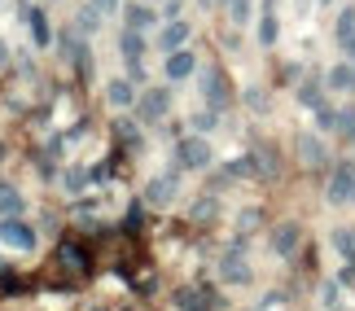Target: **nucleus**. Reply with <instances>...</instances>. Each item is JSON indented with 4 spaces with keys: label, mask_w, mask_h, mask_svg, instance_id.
<instances>
[{
    "label": "nucleus",
    "mask_w": 355,
    "mask_h": 311,
    "mask_svg": "<svg viewBox=\"0 0 355 311\" xmlns=\"http://www.w3.org/2000/svg\"><path fill=\"white\" fill-rule=\"evenodd\" d=\"M171 162H175V171H207L215 162V150L207 136H180L171 150Z\"/></svg>",
    "instance_id": "obj_1"
},
{
    "label": "nucleus",
    "mask_w": 355,
    "mask_h": 311,
    "mask_svg": "<svg viewBox=\"0 0 355 311\" xmlns=\"http://www.w3.org/2000/svg\"><path fill=\"white\" fill-rule=\"evenodd\" d=\"M202 101H207L211 110H220V114L233 105V84H228V75L220 66H207V71H202Z\"/></svg>",
    "instance_id": "obj_2"
},
{
    "label": "nucleus",
    "mask_w": 355,
    "mask_h": 311,
    "mask_svg": "<svg viewBox=\"0 0 355 311\" xmlns=\"http://www.w3.org/2000/svg\"><path fill=\"white\" fill-rule=\"evenodd\" d=\"M241 250H245V237H237L233 246L220 254V276L228 281V285H250V281H254V272H250V263H245Z\"/></svg>",
    "instance_id": "obj_3"
},
{
    "label": "nucleus",
    "mask_w": 355,
    "mask_h": 311,
    "mask_svg": "<svg viewBox=\"0 0 355 311\" xmlns=\"http://www.w3.org/2000/svg\"><path fill=\"white\" fill-rule=\"evenodd\" d=\"M324 197H329L334 206H347V202H355V162H351V158L334 162V171H329V188H324Z\"/></svg>",
    "instance_id": "obj_4"
},
{
    "label": "nucleus",
    "mask_w": 355,
    "mask_h": 311,
    "mask_svg": "<svg viewBox=\"0 0 355 311\" xmlns=\"http://www.w3.org/2000/svg\"><path fill=\"white\" fill-rule=\"evenodd\" d=\"M175 193H180V171H162V175H154V180L145 184V206H154V211H162V206H171L175 202Z\"/></svg>",
    "instance_id": "obj_5"
},
{
    "label": "nucleus",
    "mask_w": 355,
    "mask_h": 311,
    "mask_svg": "<svg viewBox=\"0 0 355 311\" xmlns=\"http://www.w3.org/2000/svg\"><path fill=\"white\" fill-rule=\"evenodd\" d=\"M167 110H171V88H149L136 101V118L141 123H158V118H167Z\"/></svg>",
    "instance_id": "obj_6"
},
{
    "label": "nucleus",
    "mask_w": 355,
    "mask_h": 311,
    "mask_svg": "<svg viewBox=\"0 0 355 311\" xmlns=\"http://www.w3.org/2000/svg\"><path fill=\"white\" fill-rule=\"evenodd\" d=\"M18 13L26 18V26H31L35 48H53V26H49V13H44V9H35V5H26V0H18Z\"/></svg>",
    "instance_id": "obj_7"
},
{
    "label": "nucleus",
    "mask_w": 355,
    "mask_h": 311,
    "mask_svg": "<svg viewBox=\"0 0 355 311\" xmlns=\"http://www.w3.org/2000/svg\"><path fill=\"white\" fill-rule=\"evenodd\" d=\"M298 158H303V167H311V171L329 167V150H324V141L316 132H298Z\"/></svg>",
    "instance_id": "obj_8"
},
{
    "label": "nucleus",
    "mask_w": 355,
    "mask_h": 311,
    "mask_svg": "<svg viewBox=\"0 0 355 311\" xmlns=\"http://www.w3.org/2000/svg\"><path fill=\"white\" fill-rule=\"evenodd\" d=\"M0 241L26 254V250H35V228L22 224V220H0Z\"/></svg>",
    "instance_id": "obj_9"
},
{
    "label": "nucleus",
    "mask_w": 355,
    "mask_h": 311,
    "mask_svg": "<svg viewBox=\"0 0 355 311\" xmlns=\"http://www.w3.org/2000/svg\"><path fill=\"white\" fill-rule=\"evenodd\" d=\"M298 246H303V228H298V224H277V228H272V254L294 259Z\"/></svg>",
    "instance_id": "obj_10"
},
{
    "label": "nucleus",
    "mask_w": 355,
    "mask_h": 311,
    "mask_svg": "<svg viewBox=\"0 0 355 311\" xmlns=\"http://www.w3.org/2000/svg\"><path fill=\"white\" fill-rule=\"evenodd\" d=\"M193 35V22H184V18H171L167 26H158V48L162 53H175V48H184V39Z\"/></svg>",
    "instance_id": "obj_11"
},
{
    "label": "nucleus",
    "mask_w": 355,
    "mask_h": 311,
    "mask_svg": "<svg viewBox=\"0 0 355 311\" xmlns=\"http://www.w3.org/2000/svg\"><path fill=\"white\" fill-rule=\"evenodd\" d=\"M105 101H110L114 110H136L141 92H136L132 79H110V84H105Z\"/></svg>",
    "instance_id": "obj_12"
},
{
    "label": "nucleus",
    "mask_w": 355,
    "mask_h": 311,
    "mask_svg": "<svg viewBox=\"0 0 355 311\" xmlns=\"http://www.w3.org/2000/svg\"><path fill=\"white\" fill-rule=\"evenodd\" d=\"M198 71V57L189 48H175V53H167V79L171 84H180V79H189Z\"/></svg>",
    "instance_id": "obj_13"
},
{
    "label": "nucleus",
    "mask_w": 355,
    "mask_h": 311,
    "mask_svg": "<svg viewBox=\"0 0 355 311\" xmlns=\"http://www.w3.org/2000/svg\"><path fill=\"white\" fill-rule=\"evenodd\" d=\"M175 307L180 311H215L220 303H215V294H207V290H175Z\"/></svg>",
    "instance_id": "obj_14"
},
{
    "label": "nucleus",
    "mask_w": 355,
    "mask_h": 311,
    "mask_svg": "<svg viewBox=\"0 0 355 311\" xmlns=\"http://www.w3.org/2000/svg\"><path fill=\"white\" fill-rule=\"evenodd\" d=\"M119 53H123V62H141L145 57V31L123 26V31H119Z\"/></svg>",
    "instance_id": "obj_15"
},
{
    "label": "nucleus",
    "mask_w": 355,
    "mask_h": 311,
    "mask_svg": "<svg viewBox=\"0 0 355 311\" xmlns=\"http://www.w3.org/2000/svg\"><path fill=\"white\" fill-rule=\"evenodd\" d=\"M123 22L136 26V31H149L158 22V9L154 5H123Z\"/></svg>",
    "instance_id": "obj_16"
},
{
    "label": "nucleus",
    "mask_w": 355,
    "mask_h": 311,
    "mask_svg": "<svg viewBox=\"0 0 355 311\" xmlns=\"http://www.w3.org/2000/svg\"><path fill=\"white\" fill-rule=\"evenodd\" d=\"M22 211H26V197L18 188L0 184V220H22Z\"/></svg>",
    "instance_id": "obj_17"
},
{
    "label": "nucleus",
    "mask_w": 355,
    "mask_h": 311,
    "mask_svg": "<svg viewBox=\"0 0 355 311\" xmlns=\"http://www.w3.org/2000/svg\"><path fill=\"white\" fill-rule=\"evenodd\" d=\"M324 84H329L334 92H355V66H351V62H338V66H329Z\"/></svg>",
    "instance_id": "obj_18"
},
{
    "label": "nucleus",
    "mask_w": 355,
    "mask_h": 311,
    "mask_svg": "<svg viewBox=\"0 0 355 311\" xmlns=\"http://www.w3.org/2000/svg\"><path fill=\"white\" fill-rule=\"evenodd\" d=\"M101 18H105V13L92 5V0H84V9L75 13V31H88V35H92V31H101Z\"/></svg>",
    "instance_id": "obj_19"
},
{
    "label": "nucleus",
    "mask_w": 355,
    "mask_h": 311,
    "mask_svg": "<svg viewBox=\"0 0 355 311\" xmlns=\"http://www.w3.org/2000/svg\"><path fill=\"white\" fill-rule=\"evenodd\" d=\"M334 39L343 44V53H347V44L355 39V9H351V5L338 13V22H334Z\"/></svg>",
    "instance_id": "obj_20"
},
{
    "label": "nucleus",
    "mask_w": 355,
    "mask_h": 311,
    "mask_svg": "<svg viewBox=\"0 0 355 311\" xmlns=\"http://www.w3.org/2000/svg\"><path fill=\"white\" fill-rule=\"evenodd\" d=\"M215 123H220V110H211V105H202V110L189 114V127L198 132V136H207V132H215Z\"/></svg>",
    "instance_id": "obj_21"
},
{
    "label": "nucleus",
    "mask_w": 355,
    "mask_h": 311,
    "mask_svg": "<svg viewBox=\"0 0 355 311\" xmlns=\"http://www.w3.org/2000/svg\"><path fill=\"white\" fill-rule=\"evenodd\" d=\"M334 250L355 267V228H334Z\"/></svg>",
    "instance_id": "obj_22"
},
{
    "label": "nucleus",
    "mask_w": 355,
    "mask_h": 311,
    "mask_svg": "<svg viewBox=\"0 0 355 311\" xmlns=\"http://www.w3.org/2000/svg\"><path fill=\"white\" fill-rule=\"evenodd\" d=\"M215 211H220V202H215L211 193H202V197H198V206L189 211V220H193V224H207V220H215Z\"/></svg>",
    "instance_id": "obj_23"
},
{
    "label": "nucleus",
    "mask_w": 355,
    "mask_h": 311,
    "mask_svg": "<svg viewBox=\"0 0 355 311\" xmlns=\"http://www.w3.org/2000/svg\"><path fill=\"white\" fill-rule=\"evenodd\" d=\"M277 35H281V22H277V13H263V22H259V44L272 48L277 44Z\"/></svg>",
    "instance_id": "obj_24"
},
{
    "label": "nucleus",
    "mask_w": 355,
    "mask_h": 311,
    "mask_svg": "<svg viewBox=\"0 0 355 311\" xmlns=\"http://www.w3.org/2000/svg\"><path fill=\"white\" fill-rule=\"evenodd\" d=\"M58 259L71 267V272H84V267H88V259L79 254V246H71V241H66V246H58Z\"/></svg>",
    "instance_id": "obj_25"
},
{
    "label": "nucleus",
    "mask_w": 355,
    "mask_h": 311,
    "mask_svg": "<svg viewBox=\"0 0 355 311\" xmlns=\"http://www.w3.org/2000/svg\"><path fill=\"white\" fill-rule=\"evenodd\" d=\"M88 180H92V171H88V167H71V171L62 175V184L71 188V193H84V188H88Z\"/></svg>",
    "instance_id": "obj_26"
},
{
    "label": "nucleus",
    "mask_w": 355,
    "mask_h": 311,
    "mask_svg": "<svg viewBox=\"0 0 355 311\" xmlns=\"http://www.w3.org/2000/svg\"><path fill=\"white\" fill-rule=\"evenodd\" d=\"M224 5H228V22H250V13H254V5H250V0H224Z\"/></svg>",
    "instance_id": "obj_27"
},
{
    "label": "nucleus",
    "mask_w": 355,
    "mask_h": 311,
    "mask_svg": "<svg viewBox=\"0 0 355 311\" xmlns=\"http://www.w3.org/2000/svg\"><path fill=\"white\" fill-rule=\"evenodd\" d=\"M298 105H307V110H320V105H324L320 84H303V88H298Z\"/></svg>",
    "instance_id": "obj_28"
},
{
    "label": "nucleus",
    "mask_w": 355,
    "mask_h": 311,
    "mask_svg": "<svg viewBox=\"0 0 355 311\" xmlns=\"http://www.w3.org/2000/svg\"><path fill=\"white\" fill-rule=\"evenodd\" d=\"M338 136L355 145V110H338Z\"/></svg>",
    "instance_id": "obj_29"
},
{
    "label": "nucleus",
    "mask_w": 355,
    "mask_h": 311,
    "mask_svg": "<svg viewBox=\"0 0 355 311\" xmlns=\"http://www.w3.org/2000/svg\"><path fill=\"white\" fill-rule=\"evenodd\" d=\"M316 123H320V132H338V110H334V105H320Z\"/></svg>",
    "instance_id": "obj_30"
},
{
    "label": "nucleus",
    "mask_w": 355,
    "mask_h": 311,
    "mask_svg": "<svg viewBox=\"0 0 355 311\" xmlns=\"http://www.w3.org/2000/svg\"><path fill=\"white\" fill-rule=\"evenodd\" d=\"M245 105L259 114V110H268V97H263V88H245Z\"/></svg>",
    "instance_id": "obj_31"
},
{
    "label": "nucleus",
    "mask_w": 355,
    "mask_h": 311,
    "mask_svg": "<svg viewBox=\"0 0 355 311\" xmlns=\"http://www.w3.org/2000/svg\"><path fill=\"white\" fill-rule=\"evenodd\" d=\"M119 141H128V145H136V123H132V118H119Z\"/></svg>",
    "instance_id": "obj_32"
},
{
    "label": "nucleus",
    "mask_w": 355,
    "mask_h": 311,
    "mask_svg": "<svg viewBox=\"0 0 355 311\" xmlns=\"http://www.w3.org/2000/svg\"><path fill=\"white\" fill-rule=\"evenodd\" d=\"M254 224H259V211H245L241 220H237V237H245V233H250Z\"/></svg>",
    "instance_id": "obj_33"
},
{
    "label": "nucleus",
    "mask_w": 355,
    "mask_h": 311,
    "mask_svg": "<svg viewBox=\"0 0 355 311\" xmlns=\"http://www.w3.org/2000/svg\"><path fill=\"white\" fill-rule=\"evenodd\" d=\"M92 5H97V9H101V13H114V9H119V5H123V0H92Z\"/></svg>",
    "instance_id": "obj_34"
},
{
    "label": "nucleus",
    "mask_w": 355,
    "mask_h": 311,
    "mask_svg": "<svg viewBox=\"0 0 355 311\" xmlns=\"http://www.w3.org/2000/svg\"><path fill=\"white\" fill-rule=\"evenodd\" d=\"M320 299H324V307H334V303H338V285H324Z\"/></svg>",
    "instance_id": "obj_35"
},
{
    "label": "nucleus",
    "mask_w": 355,
    "mask_h": 311,
    "mask_svg": "<svg viewBox=\"0 0 355 311\" xmlns=\"http://www.w3.org/2000/svg\"><path fill=\"white\" fill-rule=\"evenodd\" d=\"M162 13H167V18H175V13H180V0H162Z\"/></svg>",
    "instance_id": "obj_36"
},
{
    "label": "nucleus",
    "mask_w": 355,
    "mask_h": 311,
    "mask_svg": "<svg viewBox=\"0 0 355 311\" xmlns=\"http://www.w3.org/2000/svg\"><path fill=\"white\" fill-rule=\"evenodd\" d=\"M9 62V44H5V39H0V66H5Z\"/></svg>",
    "instance_id": "obj_37"
},
{
    "label": "nucleus",
    "mask_w": 355,
    "mask_h": 311,
    "mask_svg": "<svg viewBox=\"0 0 355 311\" xmlns=\"http://www.w3.org/2000/svg\"><path fill=\"white\" fill-rule=\"evenodd\" d=\"M347 57H351V66H355V39H351V44H347Z\"/></svg>",
    "instance_id": "obj_38"
},
{
    "label": "nucleus",
    "mask_w": 355,
    "mask_h": 311,
    "mask_svg": "<svg viewBox=\"0 0 355 311\" xmlns=\"http://www.w3.org/2000/svg\"><path fill=\"white\" fill-rule=\"evenodd\" d=\"M202 5H224V0H202Z\"/></svg>",
    "instance_id": "obj_39"
},
{
    "label": "nucleus",
    "mask_w": 355,
    "mask_h": 311,
    "mask_svg": "<svg viewBox=\"0 0 355 311\" xmlns=\"http://www.w3.org/2000/svg\"><path fill=\"white\" fill-rule=\"evenodd\" d=\"M320 5H329V0H320Z\"/></svg>",
    "instance_id": "obj_40"
}]
</instances>
